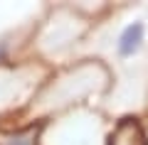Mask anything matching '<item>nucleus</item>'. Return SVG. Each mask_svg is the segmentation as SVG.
<instances>
[{
  "label": "nucleus",
  "instance_id": "obj_1",
  "mask_svg": "<svg viewBox=\"0 0 148 145\" xmlns=\"http://www.w3.org/2000/svg\"><path fill=\"white\" fill-rule=\"evenodd\" d=\"M148 44V25L141 17H133L119 30L116 39H114V54L119 62H133L141 57V52Z\"/></svg>",
  "mask_w": 148,
  "mask_h": 145
},
{
  "label": "nucleus",
  "instance_id": "obj_2",
  "mask_svg": "<svg viewBox=\"0 0 148 145\" xmlns=\"http://www.w3.org/2000/svg\"><path fill=\"white\" fill-rule=\"evenodd\" d=\"M114 145H143V133L136 123H123L114 138Z\"/></svg>",
  "mask_w": 148,
  "mask_h": 145
},
{
  "label": "nucleus",
  "instance_id": "obj_3",
  "mask_svg": "<svg viewBox=\"0 0 148 145\" xmlns=\"http://www.w3.org/2000/svg\"><path fill=\"white\" fill-rule=\"evenodd\" d=\"M37 140V128H27L22 133H12L3 138V145H35Z\"/></svg>",
  "mask_w": 148,
  "mask_h": 145
}]
</instances>
